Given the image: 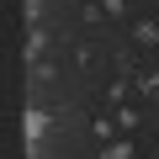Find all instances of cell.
Instances as JSON below:
<instances>
[{"mask_svg":"<svg viewBox=\"0 0 159 159\" xmlns=\"http://www.w3.org/2000/svg\"><path fill=\"white\" fill-rule=\"evenodd\" d=\"M106 159H133V148H127V143H111V148H106Z\"/></svg>","mask_w":159,"mask_h":159,"instance_id":"7a4b0ae2","label":"cell"},{"mask_svg":"<svg viewBox=\"0 0 159 159\" xmlns=\"http://www.w3.org/2000/svg\"><path fill=\"white\" fill-rule=\"evenodd\" d=\"M43 127H48V117H43V111H32V117H27V138L37 143V138H43Z\"/></svg>","mask_w":159,"mask_h":159,"instance_id":"6da1fadb","label":"cell"}]
</instances>
